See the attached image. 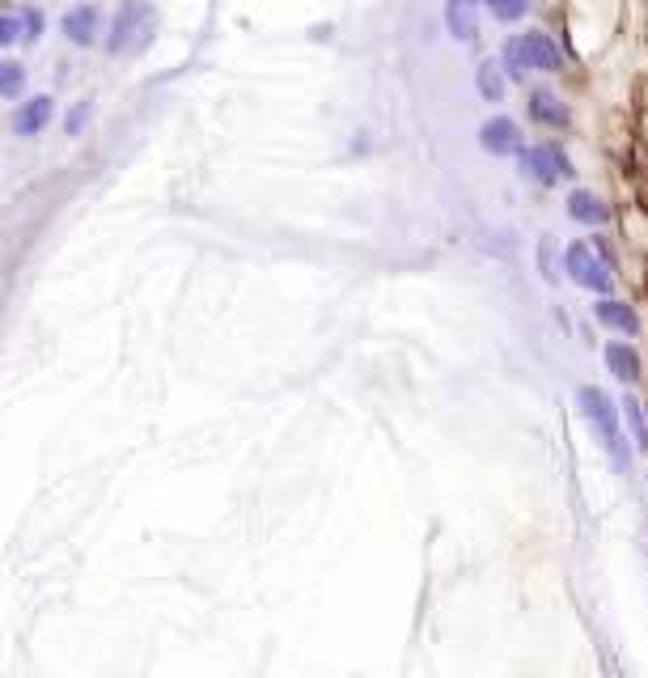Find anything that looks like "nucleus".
<instances>
[{
	"label": "nucleus",
	"mask_w": 648,
	"mask_h": 678,
	"mask_svg": "<svg viewBox=\"0 0 648 678\" xmlns=\"http://www.w3.org/2000/svg\"><path fill=\"white\" fill-rule=\"evenodd\" d=\"M153 26H157V13L153 5H144V0H128L115 22H111V34H106V51L111 56H132V51H144L153 39Z\"/></svg>",
	"instance_id": "1"
},
{
	"label": "nucleus",
	"mask_w": 648,
	"mask_h": 678,
	"mask_svg": "<svg viewBox=\"0 0 648 678\" xmlns=\"http://www.w3.org/2000/svg\"><path fill=\"white\" fill-rule=\"evenodd\" d=\"M517 170L526 174V178H534V183H543V187H551V183H560V178H572L576 170H572V157L560 149V145H530V149H521L517 153Z\"/></svg>",
	"instance_id": "2"
},
{
	"label": "nucleus",
	"mask_w": 648,
	"mask_h": 678,
	"mask_svg": "<svg viewBox=\"0 0 648 678\" xmlns=\"http://www.w3.org/2000/svg\"><path fill=\"white\" fill-rule=\"evenodd\" d=\"M564 267H568V276L572 284H581V289L589 293H598V297H610V289H615V276H610V267L593 255V246L585 242H572L568 251H564Z\"/></svg>",
	"instance_id": "3"
},
{
	"label": "nucleus",
	"mask_w": 648,
	"mask_h": 678,
	"mask_svg": "<svg viewBox=\"0 0 648 678\" xmlns=\"http://www.w3.org/2000/svg\"><path fill=\"white\" fill-rule=\"evenodd\" d=\"M576 407H581V416L593 424V433L602 437V445L623 433V428H619V407H615V399H610L602 386H581V390H576Z\"/></svg>",
	"instance_id": "4"
},
{
	"label": "nucleus",
	"mask_w": 648,
	"mask_h": 678,
	"mask_svg": "<svg viewBox=\"0 0 648 678\" xmlns=\"http://www.w3.org/2000/svg\"><path fill=\"white\" fill-rule=\"evenodd\" d=\"M602 361H606V373H610V378L623 382V386H636L640 373H644L640 352L627 344V339H610V344L602 348Z\"/></svg>",
	"instance_id": "5"
},
{
	"label": "nucleus",
	"mask_w": 648,
	"mask_h": 678,
	"mask_svg": "<svg viewBox=\"0 0 648 678\" xmlns=\"http://www.w3.org/2000/svg\"><path fill=\"white\" fill-rule=\"evenodd\" d=\"M479 145L488 149V153H496V157H509V153L526 149V145H521V128H517L513 119H504V115L483 123V128H479Z\"/></svg>",
	"instance_id": "6"
},
{
	"label": "nucleus",
	"mask_w": 648,
	"mask_h": 678,
	"mask_svg": "<svg viewBox=\"0 0 648 678\" xmlns=\"http://www.w3.org/2000/svg\"><path fill=\"white\" fill-rule=\"evenodd\" d=\"M51 115H56V98H51V94L30 98V102H22V106L13 111V132H17V136H39L47 123H51Z\"/></svg>",
	"instance_id": "7"
},
{
	"label": "nucleus",
	"mask_w": 648,
	"mask_h": 678,
	"mask_svg": "<svg viewBox=\"0 0 648 678\" xmlns=\"http://www.w3.org/2000/svg\"><path fill=\"white\" fill-rule=\"evenodd\" d=\"M517 39H521V51H526L530 73H560V47H555L543 30L517 34Z\"/></svg>",
	"instance_id": "8"
},
{
	"label": "nucleus",
	"mask_w": 648,
	"mask_h": 678,
	"mask_svg": "<svg viewBox=\"0 0 648 678\" xmlns=\"http://www.w3.org/2000/svg\"><path fill=\"white\" fill-rule=\"evenodd\" d=\"M64 34H68V43H77V47H94L98 34H102V13L94 5L68 9L64 13Z\"/></svg>",
	"instance_id": "9"
},
{
	"label": "nucleus",
	"mask_w": 648,
	"mask_h": 678,
	"mask_svg": "<svg viewBox=\"0 0 648 678\" xmlns=\"http://www.w3.org/2000/svg\"><path fill=\"white\" fill-rule=\"evenodd\" d=\"M593 318H598L602 327L619 331V335H640V314H636V306H627V301H619V297H602L598 306H593Z\"/></svg>",
	"instance_id": "10"
},
{
	"label": "nucleus",
	"mask_w": 648,
	"mask_h": 678,
	"mask_svg": "<svg viewBox=\"0 0 648 678\" xmlns=\"http://www.w3.org/2000/svg\"><path fill=\"white\" fill-rule=\"evenodd\" d=\"M445 26H449L454 39L471 43L479 34V0H449L445 5Z\"/></svg>",
	"instance_id": "11"
},
{
	"label": "nucleus",
	"mask_w": 648,
	"mask_h": 678,
	"mask_svg": "<svg viewBox=\"0 0 648 678\" xmlns=\"http://www.w3.org/2000/svg\"><path fill=\"white\" fill-rule=\"evenodd\" d=\"M526 111H530L534 123H543V128H564V123H568V106L555 98L551 89H530Z\"/></svg>",
	"instance_id": "12"
},
{
	"label": "nucleus",
	"mask_w": 648,
	"mask_h": 678,
	"mask_svg": "<svg viewBox=\"0 0 648 678\" xmlns=\"http://www.w3.org/2000/svg\"><path fill=\"white\" fill-rule=\"evenodd\" d=\"M568 217H572V221H581V225H593V229H598V225H606V221H610V208H606L593 191H572V195H568Z\"/></svg>",
	"instance_id": "13"
},
{
	"label": "nucleus",
	"mask_w": 648,
	"mask_h": 678,
	"mask_svg": "<svg viewBox=\"0 0 648 678\" xmlns=\"http://www.w3.org/2000/svg\"><path fill=\"white\" fill-rule=\"evenodd\" d=\"M619 420L627 424V441H632L636 450H648V412H644V403L627 395L619 403Z\"/></svg>",
	"instance_id": "14"
},
{
	"label": "nucleus",
	"mask_w": 648,
	"mask_h": 678,
	"mask_svg": "<svg viewBox=\"0 0 648 678\" xmlns=\"http://www.w3.org/2000/svg\"><path fill=\"white\" fill-rule=\"evenodd\" d=\"M475 85H479V94L488 98V102H500L504 98V68L496 60H483L475 68Z\"/></svg>",
	"instance_id": "15"
},
{
	"label": "nucleus",
	"mask_w": 648,
	"mask_h": 678,
	"mask_svg": "<svg viewBox=\"0 0 648 678\" xmlns=\"http://www.w3.org/2000/svg\"><path fill=\"white\" fill-rule=\"evenodd\" d=\"M500 68H504V77H509V81H526L530 77V64H526V51H521V39H504Z\"/></svg>",
	"instance_id": "16"
},
{
	"label": "nucleus",
	"mask_w": 648,
	"mask_h": 678,
	"mask_svg": "<svg viewBox=\"0 0 648 678\" xmlns=\"http://www.w3.org/2000/svg\"><path fill=\"white\" fill-rule=\"evenodd\" d=\"M26 89V64L0 60V98H17Z\"/></svg>",
	"instance_id": "17"
},
{
	"label": "nucleus",
	"mask_w": 648,
	"mask_h": 678,
	"mask_svg": "<svg viewBox=\"0 0 648 678\" xmlns=\"http://www.w3.org/2000/svg\"><path fill=\"white\" fill-rule=\"evenodd\" d=\"M488 5V13L496 17V22H521L530 9V0H483Z\"/></svg>",
	"instance_id": "18"
},
{
	"label": "nucleus",
	"mask_w": 648,
	"mask_h": 678,
	"mask_svg": "<svg viewBox=\"0 0 648 678\" xmlns=\"http://www.w3.org/2000/svg\"><path fill=\"white\" fill-rule=\"evenodd\" d=\"M89 119H94V102L85 98V102H77V111H68V119H64V132H68V136H81Z\"/></svg>",
	"instance_id": "19"
},
{
	"label": "nucleus",
	"mask_w": 648,
	"mask_h": 678,
	"mask_svg": "<svg viewBox=\"0 0 648 678\" xmlns=\"http://www.w3.org/2000/svg\"><path fill=\"white\" fill-rule=\"evenodd\" d=\"M606 454L615 458V467H619V471H627V467H632V441H627V433L610 437V441H606Z\"/></svg>",
	"instance_id": "20"
},
{
	"label": "nucleus",
	"mask_w": 648,
	"mask_h": 678,
	"mask_svg": "<svg viewBox=\"0 0 648 678\" xmlns=\"http://www.w3.org/2000/svg\"><path fill=\"white\" fill-rule=\"evenodd\" d=\"M43 30H47V17H43L39 9H26V13H22V39H26V43H39Z\"/></svg>",
	"instance_id": "21"
},
{
	"label": "nucleus",
	"mask_w": 648,
	"mask_h": 678,
	"mask_svg": "<svg viewBox=\"0 0 648 678\" xmlns=\"http://www.w3.org/2000/svg\"><path fill=\"white\" fill-rule=\"evenodd\" d=\"M538 267H543V280H560V272H555V242L551 238H543L538 242Z\"/></svg>",
	"instance_id": "22"
},
{
	"label": "nucleus",
	"mask_w": 648,
	"mask_h": 678,
	"mask_svg": "<svg viewBox=\"0 0 648 678\" xmlns=\"http://www.w3.org/2000/svg\"><path fill=\"white\" fill-rule=\"evenodd\" d=\"M17 39H22V17L0 13V47H13Z\"/></svg>",
	"instance_id": "23"
}]
</instances>
